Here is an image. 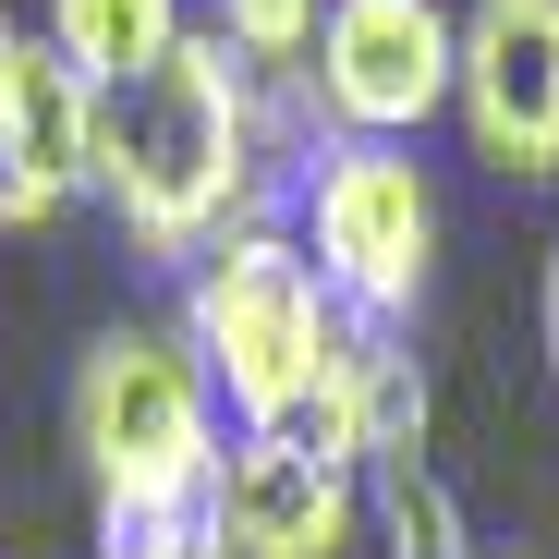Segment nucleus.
<instances>
[{
	"label": "nucleus",
	"mask_w": 559,
	"mask_h": 559,
	"mask_svg": "<svg viewBox=\"0 0 559 559\" xmlns=\"http://www.w3.org/2000/svg\"><path fill=\"white\" fill-rule=\"evenodd\" d=\"M305 146H317L305 98L195 25L158 73L98 98V182H85V207L110 219V243L146 280H182L219 231H255V219L293 207Z\"/></svg>",
	"instance_id": "f257e3e1"
},
{
	"label": "nucleus",
	"mask_w": 559,
	"mask_h": 559,
	"mask_svg": "<svg viewBox=\"0 0 559 559\" xmlns=\"http://www.w3.org/2000/svg\"><path fill=\"white\" fill-rule=\"evenodd\" d=\"M61 438H73V475L98 499V523H158V511H207L219 499L231 414L207 390V365L182 353L170 305L85 329L73 390H61Z\"/></svg>",
	"instance_id": "f03ea898"
},
{
	"label": "nucleus",
	"mask_w": 559,
	"mask_h": 559,
	"mask_svg": "<svg viewBox=\"0 0 559 559\" xmlns=\"http://www.w3.org/2000/svg\"><path fill=\"white\" fill-rule=\"evenodd\" d=\"M170 329H182V353L207 365L231 438H293L317 365L341 353L353 317L329 305V280L293 243V219H255V231H219L195 267L170 280Z\"/></svg>",
	"instance_id": "7ed1b4c3"
},
{
	"label": "nucleus",
	"mask_w": 559,
	"mask_h": 559,
	"mask_svg": "<svg viewBox=\"0 0 559 559\" xmlns=\"http://www.w3.org/2000/svg\"><path fill=\"white\" fill-rule=\"evenodd\" d=\"M280 219H293V243L317 255L329 305H341L353 329L414 341V317H426V293H438V243H450L438 170H426L414 146H329V134H317Z\"/></svg>",
	"instance_id": "20e7f679"
},
{
	"label": "nucleus",
	"mask_w": 559,
	"mask_h": 559,
	"mask_svg": "<svg viewBox=\"0 0 559 559\" xmlns=\"http://www.w3.org/2000/svg\"><path fill=\"white\" fill-rule=\"evenodd\" d=\"M462 85V0H329L293 98L329 146H426Z\"/></svg>",
	"instance_id": "39448f33"
},
{
	"label": "nucleus",
	"mask_w": 559,
	"mask_h": 559,
	"mask_svg": "<svg viewBox=\"0 0 559 559\" xmlns=\"http://www.w3.org/2000/svg\"><path fill=\"white\" fill-rule=\"evenodd\" d=\"M450 134L499 182H559V0H462Z\"/></svg>",
	"instance_id": "423d86ee"
},
{
	"label": "nucleus",
	"mask_w": 559,
	"mask_h": 559,
	"mask_svg": "<svg viewBox=\"0 0 559 559\" xmlns=\"http://www.w3.org/2000/svg\"><path fill=\"white\" fill-rule=\"evenodd\" d=\"M219 547L231 559H353L378 535V487L317 462L305 438H231L219 462Z\"/></svg>",
	"instance_id": "0eeeda50"
},
{
	"label": "nucleus",
	"mask_w": 559,
	"mask_h": 559,
	"mask_svg": "<svg viewBox=\"0 0 559 559\" xmlns=\"http://www.w3.org/2000/svg\"><path fill=\"white\" fill-rule=\"evenodd\" d=\"M37 37L110 98V85L158 73L182 37H195V0H37Z\"/></svg>",
	"instance_id": "6e6552de"
},
{
	"label": "nucleus",
	"mask_w": 559,
	"mask_h": 559,
	"mask_svg": "<svg viewBox=\"0 0 559 559\" xmlns=\"http://www.w3.org/2000/svg\"><path fill=\"white\" fill-rule=\"evenodd\" d=\"M378 559H487L438 462H390L378 475Z\"/></svg>",
	"instance_id": "1a4fd4ad"
},
{
	"label": "nucleus",
	"mask_w": 559,
	"mask_h": 559,
	"mask_svg": "<svg viewBox=\"0 0 559 559\" xmlns=\"http://www.w3.org/2000/svg\"><path fill=\"white\" fill-rule=\"evenodd\" d=\"M317 13H329V0H195V25H207L231 61L280 73V85L305 73V49H317Z\"/></svg>",
	"instance_id": "9d476101"
},
{
	"label": "nucleus",
	"mask_w": 559,
	"mask_h": 559,
	"mask_svg": "<svg viewBox=\"0 0 559 559\" xmlns=\"http://www.w3.org/2000/svg\"><path fill=\"white\" fill-rule=\"evenodd\" d=\"M98 559H231L219 511H158V523H98Z\"/></svg>",
	"instance_id": "9b49d317"
},
{
	"label": "nucleus",
	"mask_w": 559,
	"mask_h": 559,
	"mask_svg": "<svg viewBox=\"0 0 559 559\" xmlns=\"http://www.w3.org/2000/svg\"><path fill=\"white\" fill-rule=\"evenodd\" d=\"M13 73H25V25L0 0V231H25V182H13Z\"/></svg>",
	"instance_id": "f8f14e48"
},
{
	"label": "nucleus",
	"mask_w": 559,
	"mask_h": 559,
	"mask_svg": "<svg viewBox=\"0 0 559 559\" xmlns=\"http://www.w3.org/2000/svg\"><path fill=\"white\" fill-rule=\"evenodd\" d=\"M535 353H547V390H559V231L535 255Z\"/></svg>",
	"instance_id": "ddd939ff"
},
{
	"label": "nucleus",
	"mask_w": 559,
	"mask_h": 559,
	"mask_svg": "<svg viewBox=\"0 0 559 559\" xmlns=\"http://www.w3.org/2000/svg\"><path fill=\"white\" fill-rule=\"evenodd\" d=\"M487 559H535V547H487Z\"/></svg>",
	"instance_id": "4468645a"
}]
</instances>
